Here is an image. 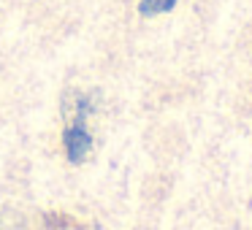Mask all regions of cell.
I'll use <instances>...</instances> for the list:
<instances>
[{"label":"cell","instance_id":"6da1fadb","mask_svg":"<svg viewBox=\"0 0 252 230\" xmlns=\"http://www.w3.org/2000/svg\"><path fill=\"white\" fill-rule=\"evenodd\" d=\"M63 144H65V154L73 165H79L90 154V149H93V136H90L87 125H84V111H79V116L65 127Z\"/></svg>","mask_w":252,"mask_h":230},{"label":"cell","instance_id":"7a4b0ae2","mask_svg":"<svg viewBox=\"0 0 252 230\" xmlns=\"http://www.w3.org/2000/svg\"><path fill=\"white\" fill-rule=\"evenodd\" d=\"M176 6V0H141L138 3V14L141 17H155V14H165Z\"/></svg>","mask_w":252,"mask_h":230}]
</instances>
